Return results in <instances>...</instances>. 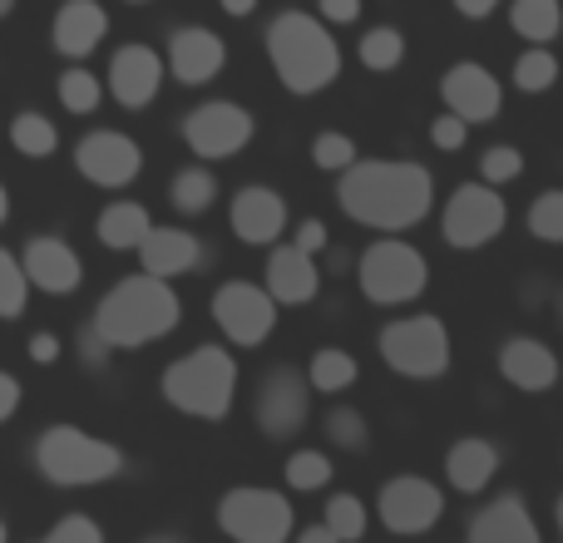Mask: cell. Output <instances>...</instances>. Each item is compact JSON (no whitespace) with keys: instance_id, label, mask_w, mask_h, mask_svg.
I'll use <instances>...</instances> for the list:
<instances>
[{"instance_id":"23","label":"cell","mask_w":563,"mask_h":543,"mask_svg":"<svg viewBox=\"0 0 563 543\" xmlns=\"http://www.w3.org/2000/svg\"><path fill=\"white\" fill-rule=\"evenodd\" d=\"M465 543H544L539 539V524L529 514V505L519 495H499L470 519Z\"/></svg>"},{"instance_id":"33","label":"cell","mask_w":563,"mask_h":543,"mask_svg":"<svg viewBox=\"0 0 563 543\" xmlns=\"http://www.w3.org/2000/svg\"><path fill=\"white\" fill-rule=\"evenodd\" d=\"M55 95H59V104H65L69 114H95L99 99H104V85H99L85 65H69L65 75L55 79Z\"/></svg>"},{"instance_id":"49","label":"cell","mask_w":563,"mask_h":543,"mask_svg":"<svg viewBox=\"0 0 563 543\" xmlns=\"http://www.w3.org/2000/svg\"><path fill=\"white\" fill-rule=\"evenodd\" d=\"M218 5H223L228 15H238V20H243V15H253V10H257V0H218Z\"/></svg>"},{"instance_id":"44","label":"cell","mask_w":563,"mask_h":543,"mask_svg":"<svg viewBox=\"0 0 563 543\" xmlns=\"http://www.w3.org/2000/svg\"><path fill=\"white\" fill-rule=\"evenodd\" d=\"M291 243L307 247V253H327L331 233H327V223H321V218H307V223H297V237H291Z\"/></svg>"},{"instance_id":"19","label":"cell","mask_w":563,"mask_h":543,"mask_svg":"<svg viewBox=\"0 0 563 543\" xmlns=\"http://www.w3.org/2000/svg\"><path fill=\"white\" fill-rule=\"evenodd\" d=\"M495 366H499V376L515 390H525V396H544V390L559 386V356H554V346L539 336H509L505 346H499Z\"/></svg>"},{"instance_id":"39","label":"cell","mask_w":563,"mask_h":543,"mask_svg":"<svg viewBox=\"0 0 563 543\" xmlns=\"http://www.w3.org/2000/svg\"><path fill=\"white\" fill-rule=\"evenodd\" d=\"M356 144H351L346 134H336V129H327V134H317V144H311V164L321 168V174H346L351 164H356Z\"/></svg>"},{"instance_id":"43","label":"cell","mask_w":563,"mask_h":543,"mask_svg":"<svg viewBox=\"0 0 563 543\" xmlns=\"http://www.w3.org/2000/svg\"><path fill=\"white\" fill-rule=\"evenodd\" d=\"M75 351H79V361H85V370H104V366H109V356H114V346H109V341L99 336L95 321H85V326H79Z\"/></svg>"},{"instance_id":"38","label":"cell","mask_w":563,"mask_h":543,"mask_svg":"<svg viewBox=\"0 0 563 543\" xmlns=\"http://www.w3.org/2000/svg\"><path fill=\"white\" fill-rule=\"evenodd\" d=\"M479 178L495 188L515 184V178H525V154H519L515 144H489L485 154H479Z\"/></svg>"},{"instance_id":"8","label":"cell","mask_w":563,"mask_h":543,"mask_svg":"<svg viewBox=\"0 0 563 543\" xmlns=\"http://www.w3.org/2000/svg\"><path fill=\"white\" fill-rule=\"evenodd\" d=\"M509 228V203L495 184H460L455 193L445 198V213H440V233L455 253H479L489 247L499 233Z\"/></svg>"},{"instance_id":"7","label":"cell","mask_w":563,"mask_h":543,"mask_svg":"<svg viewBox=\"0 0 563 543\" xmlns=\"http://www.w3.org/2000/svg\"><path fill=\"white\" fill-rule=\"evenodd\" d=\"M356 281L366 291V301H376V307H406L430 287V263L420 247L400 243V237H380L361 253Z\"/></svg>"},{"instance_id":"13","label":"cell","mask_w":563,"mask_h":543,"mask_svg":"<svg viewBox=\"0 0 563 543\" xmlns=\"http://www.w3.org/2000/svg\"><path fill=\"white\" fill-rule=\"evenodd\" d=\"M253 415L267 440H291L311 415V380L297 376L291 366H277L273 376H263V386H257Z\"/></svg>"},{"instance_id":"16","label":"cell","mask_w":563,"mask_h":543,"mask_svg":"<svg viewBox=\"0 0 563 543\" xmlns=\"http://www.w3.org/2000/svg\"><path fill=\"white\" fill-rule=\"evenodd\" d=\"M168 59L148 45H119L114 59H109V95L124 109H148L164 89Z\"/></svg>"},{"instance_id":"35","label":"cell","mask_w":563,"mask_h":543,"mask_svg":"<svg viewBox=\"0 0 563 543\" xmlns=\"http://www.w3.org/2000/svg\"><path fill=\"white\" fill-rule=\"evenodd\" d=\"M25 297H30V272H25V257H10L0 247V317H20L25 311Z\"/></svg>"},{"instance_id":"34","label":"cell","mask_w":563,"mask_h":543,"mask_svg":"<svg viewBox=\"0 0 563 543\" xmlns=\"http://www.w3.org/2000/svg\"><path fill=\"white\" fill-rule=\"evenodd\" d=\"M529 233L549 247H563V188H544V193L529 203Z\"/></svg>"},{"instance_id":"10","label":"cell","mask_w":563,"mask_h":543,"mask_svg":"<svg viewBox=\"0 0 563 543\" xmlns=\"http://www.w3.org/2000/svg\"><path fill=\"white\" fill-rule=\"evenodd\" d=\"M277 307L282 301L273 291L257 287V281H243V277L223 281V287L213 291V321L233 346H263L277 331Z\"/></svg>"},{"instance_id":"31","label":"cell","mask_w":563,"mask_h":543,"mask_svg":"<svg viewBox=\"0 0 563 543\" xmlns=\"http://www.w3.org/2000/svg\"><path fill=\"white\" fill-rule=\"evenodd\" d=\"M10 144L25 158H49L59 148V129L49 124L45 114H35V109H20V114L10 119Z\"/></svg>"},{"instance_id":"4","label":"cell","mask_w":563,"mask_h":543,"mask_svg":"<svg viewBox=\"0 0 563 543\" xmlns=\"http://www.w3.org/2000/svg\"><path fill=\"white\" fill-rule=\"evenodd\" d=\"M164 400L194 420H228L238 400V361L228 346H194L188 356L168 361L164 370Z\"/></svg>"},{"instance_id":"41","label":"cell","mask_w":563,"mask_h":543,"mask_svg":"<svg viewBox=\"0 0 563 543\" xmlns=\"http://www.w3.org/2000/svg\"><path fill=\"white\" fill-rule=\"evenodd\" d=\"M470 129H475V124H465L460 114H450V109H445V114L430 124V144H435L440 154H460V148L470 144Z\"/></svg>"},{"instance_id":"51","label":"cell","mask_w":563,"mask_h":543,"mask_svg":"<svg viewBox=\"0 0 563 543\" xmlns=\"http://www.w3.org/2000/svg\"><path fill=\"white\" fill-rule=\"evenodd\" d=\"M549 301H554V317H559V326H563V287H554V297H549Z\"/></svg>"},{"instance_id":"24","label":"cell","mask_w":563,"mask_h":543,"mask_svg":"<svg viewBox=\"0 0 563 543\" xmlns=\"http://www.w3.org/2000/svg\"><path fill=\"white\" fill-rule=\"evenodd\" d=\"M139 257H144V272H154V277H188V272L203 267V237H194L188 228L154 223V233L144 237Z\"/></svg>"},{"instance_id":"56","label":"cell","mask_w":563,"mask_h":543,"mask_svg":"<svg viewBox=\"0 0 563 543\" xmlns=\"http://www.w3.org/2000/svg\"><path fill=\"white\" fill-rule=\"evenodd\" d=\"M0 543H10V534H5V519H0Z\"/></svg>"},{"instance_id":"37","label":"cell","mask_w":563,"mask_h":543,"mask_svg":"<svg viewBox=\"0 0 563 543\" xmlns=\"http://www.w3.org/2000/svg\"><path fill=\"white\" fill-rule=\"evenodd\" d=\"M327 529L341 543H356L366 534V505H361L356 495H331L327 499Z\"/></svg>"},{"instance_id":"55","label":"cell","mask_w":563,"mask_h":543,"mask_svg":"<svg viewBox=\"0 0 563 543\" xmlns=\"http://www.w3.org/2000/svg\"><path fill=\"white\" fill-rule=\"evenodd\" d=\"M148 543H178L174 534H158V539H148Z\"/></svg>"},{"instance_id":"2","label":"cell","mask_w":563,"mask_h":543,"mask_svg":"<svg viewBox=\"0 0 563 543\" xmlns=\"http://www.w3.org/2000/svg\"><path fill=\"white\" fill-rule=\"evenodd\" d=\"M178 317H184V301L168 287V277L139 272V277H119L99 297L89 321H95L99 336L114 351H134V346H148V341H164L178 326Z\"/></svg>"},{"instance_id":"20","label":"cell","mask_w":563,"mask_h":543,"mask_svg":"<svg viewBox=\"0 0 563 543\" xmlns=\"http://www.w3.org/2000/svg\"><path fill=\"white\" fill-rule=\"evenodd\" d=\"M25 272H30V287H40L45 297H69V291H79V281H85L79 253L65 237H49V233L25 243Z\"/></svg>"},{"instance_id":"21","label":"cell","mask_w":563,"mask_h":543,"mask_svg":"<svg viewBox=\"0 0 563 543\" xmlns=\"http://www.w3.org/2000/svg\"><path fill=\"white\" fill-rule=\"evenodd\" d=\"M109 35V10L99 0H65L49 20V45L65 59H85L95 55V45Z\"/></svg>"},{"instance_id":"18","label":"cell","mask_w":563,"mask_h":543,"mask_svg":"<svg viewBox=\"0 0 563 543\" xmlns=\"http://www.w3.org/2000/svg\"><path fill=\"white\" fill-rule=\"evenodd\" d=\"M228 223H233L238 243L267 247V243H277L282 228H287V198L267 184H247V188L233 193V213H228Z\"/></svg>"},{"instance_id":"45","label":"cell","mask_w":563,"mask_h":543,"mask_svg":"<svg viewBox=\"0 0 563 543\" xmlns=\"http://www.w3.org/2000/svg\"><path fill=\"white\" fill-rule=\"evenodd\" d=\"M321 5V20H331V25H356L361 20V0H317Z\"/></svg>"},{"instance_id":"40","label":"cell","mask_w":563,"mask_h":543,"mask_svg":"<svg viewBox=\"0 0 563 543\" xmlns=\"http://www.w3.org/2000/svg\"><path fill=\"white\" fill-rule=\"evenodd\" d=\"M327 440H336L341 450H366V440H371L366 415H361V410H351V406H336L327 415Z\"/></svg>"},{"instance_id":"46","label":"cell","mask_w":563,"mask_h":543,"mask_svg":"<svg viewBox=\"0 0 563 543\" xmlns=\"http://www.w3.org/2000/svg\"><path fill=\"white\" fill-rule=\"evenodd\" d=\"M30 361H35V366H55L59 361V336L55 331H35V336H30Z\"/></svg>"},{"instance_id":"30","label":"cell","mask_w":563,"mask_h":543,"mask_svg":"<svg viewBox=\"0 0 563 543\" xmlns=\"http://www.w3.org/2000/svg\"><path fill=\"white\" fill-rule=\"evenodd\" d=\"M515 89L519 95H549L559 85V55L549 45H529L525 55L515 59Z\"/></svg>"},{"instance_id":"12","label":"cell","mask_w":563,"mask_h":543,"mask_svg":"<svg viewBox=\"0 0 563 543\" xmlns=\"http://www.w3.org/2000/svg\"><path fill=\"white\" fill-rule=\"evenodd\" d=\"M376 509H380V524H386L390 534L416 539V534H430V529L440 524V514H445V495L420 475H396L386 489H380Z\"/></svg>"},{"instance_id":"17","label":"cell","mask_w":563,"mask_h":543,"mask_svg":"<svg viewBox=\"0 0 563 543\" xmlns=\"http://www.w3.org/2000/svg\"><path fill=\"white\" fill-rule=\"evenodd\" d=\"M228 65V45L218 40V30L208 25H178L168 35V75L178 85H208Z\"/></svg>"},{"instance_id":"11","label":"cell","mask_w":563,"mask_h":543,"mask_svg":"<svg viewBox=\"0 0 563 543\" xmlns=\"http://www.w3.org/2000/svg\"><path fill=\"white\" fill-rule=\"evenodd\" d=\"M253 114L233 99H208L184 119V144L198 158H233L253 144Z\"/></svg>"},{"instance_id":"29","label":"cell","mask_w":563,"mask_h":543,"mask_svg":"<svg viewBox=\"0 0 563 543\" xmlns=\"http://www.w3.org/2000/svg\"><path fill=\"white\" fill-rule=\"evenodd\" d=\"M168 203L188 218L208 213V208L218 203V178L208 174V168H184V174H174V184H168Z\"/></svg>"},{"instance_id":"15","label":"cell","mask_w":563,"mask_h":543,"mask_svg":"<svg viewBox=\"0 0 563 543\" xmlns=\"http://www.w3.org/2000/svg\"><path fill=\"white\" fill-rule=\"evenodd\" d=\"M75 168L99 188H124L139 178L144 154H139V144L129 134H119V129H95V134H85L75 144Z\"/></svg>"},{"instance_id":"50","label":"cell","mask_w":563,"mask_h":543,"mask_svg":"<svg viewBox=\"0 0 563 543\" xmlns=\"http://www.w3.org/2000/svg\"><path fill=\"white\" fill-rule=\"evenodd\" d=\"M297 543H341L336 534H331V529L327 524H317V529H307V534H301Z\"/></svg>"},{"instance_id":"32","label":"cell","mask_w":563,"mask_h":543,"mask_svg":"<svg viewBox=\"0 0 563 543\" xmlns=\"http://www.w3.org/2000/svg\"><path fill=\"white\" fill-rule=\"evenodd\" d=\"M356 55H361V65H366V69L386 75V69H396L400 59H406V35H400L396 25H376V30H366V35H361Z\"/></svg>"},{"instance_id":"47","label":"cell","mask_w":563,"mask_h":543,"mask_svg":"<svg viewBox=\"0 0 563 543\" xmlns=\"http://www.w3.org/2000/svg\"><path fill=\"white\" fill-rule=\"evenodd\" d=\"M15 406H20V380L10 370H0V425L15 415Z\"/></svg>"},{"instance_id":"57","label":"cell","mask_w":563,"mask_h":543,"mask_svg":"<svg viewBox=\"0 0 563 543\" xmlns=\"http://www.w3.org/2000/svg\"><path fill=\"white\" fill-rule=\"evenodd\" d=\"M129 5H148V0H129Z\"/></svg>"},{"instance_id":"26","label":"cell","mask_w":563,"mask_h":543,"mask_svg":"<svg viewBox=\"0 0 563 543\" xmlns=\"http://www.w3.org/2000/svg\"><path fill=\"white\" fill-rule=\"evenodd\" d=\"M148 233H154V218H148L144 203H109L95 218V237L109 253H139Z\"/></svg>"},{"instance_id":"3","label":"cell","mask_w":563,"mask_h":543,"mask_svg":"<svg viewBox=\"0 0 563 543\" xmlns=\"http://www.w3.org/2000/svg\"><path fill=\"white\" fill-rule=\"evenodd\" d=\"M267 59L291 95H321L341 75V49L331 30L307 10H282L267 25Z\"/></svg>"},{"instance_id":"6","label":"cell","mask_w":563,"mask_h":543,"mask_svg":"<svg viewBox=\"0 0 563 543\" xmlns=\"http://www.w3.org/2000/svg\"><path fill=\"white\" fill-rule=\"evenodd\" d=\"M376 351L396 376L440 380L450 370V326L440 317H430V311H420V317H400L376 336Z\"/></svg>"},{"instance_id":"1","label":"cell","mask_w":563,"mask_h":543,"mask_svg":"<svg viewBox=\"0 0 563 543\" xmlns=\"http://www.w3.org/2000/svg\"><path fill=\"white\" fill-rule=\"evenodd\" d=\"M336 203L361 228L406 233L435 208V178L416 158H356L336 178Z\"/></svg>"},{"instance_id":"5","label":"cell","mask_w":563,"mask_h":543,"mask_svg":"<svg viewBox=\"0 0 563 543\" xmlns=\"http://www.w3.org/2000/svg\"><path fill=\"white\" fill-rule=\"evenodd\" d=\"M35 469L59 489H85V485H104L124 469L119 445L89 435L79 425H49L35 440Z\"/></svg>"},{"instance_id":"28","label":"cell","mask_w":563,"mask_h":543,"mask_svg":"<svg viewBox=\"0 0 563 543\" xmlns=\"http://www.w3.org/2000/svg\"><path fill=\"white\" fill-rule=\"evenodd\" d=\"M356 376H361L356 356L341 351V346H321L317 356L307 361V380H311V390H321V396H341V390H351Z\"/></svg>"},{"instance_id":"42","label":"cell","mask_w":563,"mask_h":543,"mask_svg":"<svg viewBox=\"0 0 563 543\" xmlns=\"http://www.w3.org/2000/svg\"><path fill=\"white\" fill-rule=\"evenodd\" d=\"M40 543H104V534H99V524L89 514H65Z\"/></svg>"},{"instance_id":"53","label":"cell","mask_w":563,"mask_h":543,"mask_svg":"<svg viewBox=\"0 0 563 543\" xmlns=\"http://www.w3.org/2000/svg\"><path fill=\"white\" fill-rule=\"evenodd\" d=\"M554 519H559V539H563V495H559V505H554Z\"/></svg>"},{"instance_id":"22","label":"cell","mask_w":563,"mask_h":543,"mask_svg":"<svg viewBox=\"0 0 563 543\" xmlns=\"http://www.w3.org/2000/svg\"><path fill=\"white\" fill-rule=\"evenodd\" d=\"M267 291H273L282 307H307L321 291L317 253H307V247H297V243L273 247V253H267Z\"/></svg>"},{"instance_id":"36","label":"cell","mask_w":563,"mask_h":543,"mask_svg":"<svg viewBox=\"0 0 563 543\" xmlns=\"http://www.w3.org/2000/svg\"><path fill=\"white\" fill-rule=\"evenodd\" d=\"M327 479H331V459L321 450H297L287 459V485L297 495H317V489H327Z\"/></svg>"},{"instance_id":"54","label":"cell","mask_w":563,"mask_h":543,"mask_svg":"<svg viewBox=\"0 0 563 543\" xmlns=\"http://www.w3.org/2000/svg\"><path fill=\"white\" fill-rule=\"evenodd\" d=\"M10 10H15V0H0V20H5V15H10Z\"/></svg>"},{"instance_id":"48","label":"cell","mask_w":563,"mask_h":543,"mask_svg":"<svg viewBox=\"0 0 563 543\" xmlns=\"http://www.w3.org/2000/svg\"><path fill=\"white\" fill-rule=\"evenodd\" d=\"M450 5H455L465 20H489L499 5H505V0H450Z\"/></svg>"},{"instance_id":"52","label":"cell","mask_w":563,"mask_h":543,"mask_svg":"<svg viewBox=\"0 0 563 543\" xmlns=\"http://www.w3.org/2000/svg\"><path fill=\"white\" fill-rule=\"evenodd\" d=\"M10 218V193H5V184H0V223Z\"/></svg>"},{"instance_id":"25","label":"cell","mask_w":563,"mask_h":543,"mask_svg":"<svg viewBox=\"0 0 563 543\" xmlns=\"http://www.w3.org/2000/svg\"><path fill=\"white\" fill-rule=\"evenodd\" d=\"M499 475V445L485 435H465L450 445L445 455V479L450 489H460V495H485L489 479Z\"/></svg>"},{"instance_id":"14","label":"cell","mask_w":563,"mask_h":543,"mask_svg":"<svg viewBox=\"0 0 563 543\" xmlns=\"http://www.w3.org/2000/svg\"><path fill=\"white\" fill-rule=\"evenodd\" d=\"M440 99L450 114H460L465 124H489L505 109V85L495 69H485L479 59H460L440 75Z\"/></svg>"},{"instance_id":"27","label":"cell","mask_w":563,"mask_h":543,"mask_svg":"<svg viewBox=\"0 0 563 543\" xmlns=\"http://www.w3.org/2000/svg\"><path fill=\"white\" fill-rule=\"evenodd\" d=\"M509 30L529 45H554L563 35V0H509Z\"/></svg>"},{"instance_id":"9","label":"cell","mask_w":563,"mask_h":543,"mask_svg":"<svg viewBox=\"0 0 563 543\" xmlns=\"http://www.w3.org/2000/svg\"><path fill=\"white\" fill-rule=\"evenodd\" d=\"M218 529L233 543H287L291 505L277 489H228L218 499Z\"/></svg>"}]
</instances>
